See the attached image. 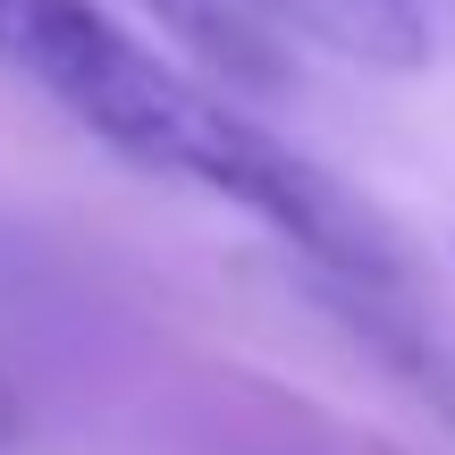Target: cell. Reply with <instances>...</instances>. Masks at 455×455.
<instances>
[{
  "label": "cell",
  "mask_w": 455,
  "mask_h": 455,
  "mask_svg": "<svg viewBox=\"0 0 455 455\" xmlns=\"http://www.w3.org/2000/svg\"><path fill=\"white\" fill-rule=\"evenodd\" d=\"M0 68L26 93H43L60 118H76L93 144L135 161L144 178L195 186L228 212L261 220L312 270L405 278L388 220L355 186L329 178L321 161H304L295 144H278L253 110L195 84L161 43L118 26L101 0H0Z\"/></svg>",
  "instance_id": "cell-1"
},
{
  "label": "cell",
  "mask_w": 455,
  "mask_h": 455,
  "mask_svg": "<svg viewBox=\"0 0 455 455\" xmlns=\"http://www.w3.org/2000/svg\"><path fill=\"white\" fill-rule=\"evenodd\" d=\"M9 430H17V396L0 388V439H9Z\"/></svg>",
  "instance_id": "cell-5"
},
{
  "label": "cell",
  "mask_w": 455,
  "mask_h": 455,
  "mask_svg": "<svg viewBox=\"0 0 455 455\" xmlns=\"http://www.w3.org/2000/svg\"><path fill=\"white\" fill-rule=\"evenodd\" d=\"M312 278H321L329 304H338L346 321H355L363 338H371L379 355H388L396 371L455 422V321L413 295V270L405 278H329V270H312Z\"/></svg>",
  "instance_id": "cell-2"
},
{
  "label": "cell",
  "mask_w": 455,
  "mask_h": 455,
  "mask_svg": "<svg viewBox=\"0 0 455 455\" xmlns=\"http://www.w3.org/2000/svg\"><path fill=\"white\" fill-rule=\"evenodd\" d=\"M144 9L161 17V26L178 34L212 76H228V84H278V76H287L278 34L261 26L244 0H144Z\"/></svg>",
  "instance_id": "cell-4"
},
{
  "label": "cell",
  "mask_w": 455,
  "mask_h": 455,
  "mask_svg": "<svg viewBox=\"0 0 455 455\" xmlns=\"http://www.w3.org/2000/svg\"><path fill=\"white\" fill-rule=\"evenodd\" d=\"M270 34L321 43L355 68H422L430 60V17L422 0H244Z\"/></svg>",
  "instance_id": "cell-3"
}]
</instances>
